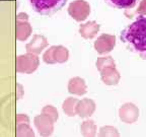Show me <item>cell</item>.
I'll list each match as a JSON object with an SVG mask.
<instances>
[{
	"label": "cell",
	"instance_id": "1",
	"mask_svg": "<svg viewBox=\"0 0 146 137\" xmlns=\"http://www.w3.org/2000/svg\"><path fill=\"white\" fill-rule=\"evenodd\" d=\"M121 41L132 52L146 60V16L139 15L122 31Z\"/></svg>",
	"mask_w": 146,
	"mask_h": 137
},
{
	"label": "cell",
	"instance_id": "6",
	"mask_svg": "<svg viewBox=\"0 0 146 137\" xmlns=\"http://www.w3.org/2000/svg\"><path fill=\"white\" fill-rule=\"evenodd\" d=\"M108 5L118 9L133 8L136 4L137 0H104Z\"/></svg>",
	"mask_w": 146,
	"mask_h": 137
},
{
	"label": "cell",
	"instance_id": "8",
	"mask_svg": "<svg viewBox=\"0 0 146 137\" xmlns=\"http://www.w3.org/2000/svg\"><path fill=\"white\" fill-rule=\"evenodd\" d=\"M35 124H36V128L39 129L40 131V134H47V128H46V126H47V122H46L45 118H44L43 116H38L35 118Z\"/></svg>",
	"mask_w": 146,
	"mask_h": 137
},
{
	"label": "cell",
	"instance_id": "7",
	"mask_svg": "<svg viewBox=\"0 0 146 137\" xmlns=\"http://www.w3.org/2000/svg\"><path fill=\"white\" fill-rule=\"evenodd\" d=\"M16 136L23 137V136H34V132L30 128L29 124H21L16 125Z\"/></svg>",
	"mask_w": 146,
	"mask_h": 137
},
{
	"label": "cell",
	"instance_id": "10",
	"mask_svg": "<svg viewBox=\"0 0 146 137\" xmlns=\"http://www.w3.org/2000/svg\"><path fill=\"white\" fill-rule=\"evenodd\" d=\"M29 19V15L25 12H21V13H17L16 14V21H27Z\"/></svg>",
	"mask_w": 146,
	"mask_h": 137
},
{
	"label": "cell",
	"instance_id": "5",
	"mask_svg": "<svg viewBox=\"0 0 146 137\" xmlns=\"http://www.w3.org/2000/svg\"><path fill=\"white\" fill-rule=\"evenodd\" d=\"M46 46V41L43 37L34 36L33 40L29 44H27L25 49L29 53H40L42 49Z\"/></svg>",
	"mask_w": 146,
	"mask_h": 137
},
{
	"label": "cell",
	"instance_id": "3",
	"mask_svg": "<svg viewBox=\"0 0 146 137\" xmlns=\"http://www.w3.org/2000/svg\"><path fill=\"white\" fill-rule=\"evenodd\" d=\"M39 65V59L33 54H23L16 57L15 70L18 73H32Z\"/></svg>",
	"mask_w": 146,
	"mask_h": 137
},
{
	"label": "cell",
	"instance_id": "9",
	"mask_svg": "<svg viewBox=\"0 0 146 137\" xmlns=\"http://www.w3.org/2000/svg\"><path fill=\"white\" fill-rule=\"evenodd\" d=\"M30 123V119L27 115L18 114L15 117V124L16 125H21V124H29Z\"/></svg>",
	"mask_w": 146,
	"mask_h": 137
},
{
	"label": "cell",
	"instance_id": "2",
	"mask_svg": "<svg viewBox=\"0 0 146 137\" xmlns=\"http://www.w3.org/2000/svg\"><path fill=\"white\" fill-rule=\"evenodd\" d=\"M67 0H30L32 8L41 15H52L61 10Z\"/></svg>",
	"mask_w": 146,
	"mask_h": 137
},
{
	"label": "cell",
	"instance_id": "4",
	"mask_svg": "<svg viewBox=\"0 0 146 137\" xmlns=\"http://www.w3.org/2000/svg\"><path fill=\"white\" fill-rule=\"evenodd\" d=\"M32 34V27L27 21H16L15 25V37L18 41L23 42Z\"/></svg>",
	"mask_w": 146,
	"mask_h": 137
}]
</instances>
